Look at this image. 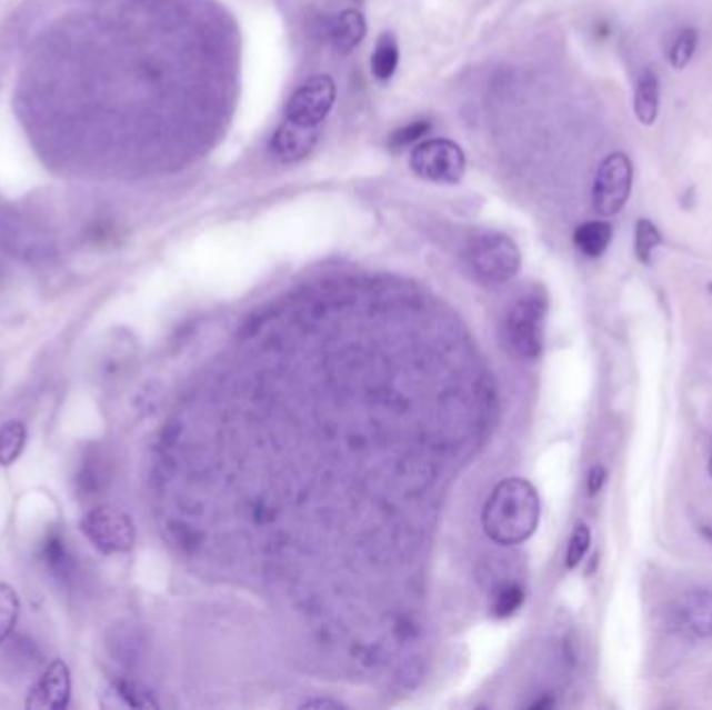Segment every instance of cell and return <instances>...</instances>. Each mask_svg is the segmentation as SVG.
Listing matches in <instances>:
<instances>
[{
	"label": "cell",
	"mask_w": 712,
	"mask_h": 710,
	"mask_svg": "<svg viewBox=\"0 0 712 710\" xmlns=\"http://www.w3.org/2000/svg\"><path fill=\"white\" fill-rule=\"evenodd\" d=\"M540 514V496L530 481L504 479L485 502L483 529L497 544H521L538 529Z\"/></svg>",
	"instance_id": "cell-1"
},
{
	"label": "cell",
	"mask_w": 712,
	"mask_h": 710,
	"mask_svg": "<svg viewBox=\"0 0 712 710\" xmlns=\"http://www.w3.org/2000/svg\"><path fill=\"white\" fill-rule=\"evenodd\" d=\"M467 259L478 280L488 286H500L513 280L521 267V252L504 233H483L469 247Z\"/></svg>",
	"instance_id": "cell-2"
},
{
	"label": "cell",
	"mask_w": 712,
	"mask_h": 710,
	"mask_svg": "<svg viewBox=\"0 0 712 710\" xmlns=\"http://www.w3.org/2000/svg\"><path fill=\"white\" fill-rule=\"evenodd\" d=\"M80 529L86 540L107 557L128 552L136 542L132 517L113 504H99L86 512L80 521Z\"/></svg>",
	"instance_id": "cell-3"
},
{
	"label": "cell",
	"mask_w": 712,
	"mask_h": 710,
	"mask_svg": "<svg viewBox=\"0 0 712 710\" xmlns=\"http://www.w3.org/2000/svg\"><path fill=\"white\" fill-rule=\"evenodd\" d=\"M633 186V166L625 152L609 154L598 167L592 186V207L600 217H614L628 204Z\"/></svg>",
	"instance_id": "cell-4"
},
{
	"label": "cell",
	"mask_w": 712,
	"mask_h": 710,
	"mask_svg": "<svg viewBox=\"0 0 712 710\" xmlns=\"http://www.w3.org/2000/svg\"><path fill=\"white\" fill-rule=\"evenodd\" d=\"M464 152L447 138H433L421 142L411 152V169L419 178L438 183H457L463 180Z\"/></svg>",
	"instance_id": "cell-5"
},
{
	"label": "cell",
	"mask_w": 712,
	"mask_h": 710,
	"mask_svg": "<svg viewBox=\"0 0 712 710\" xmlns=\"http://www.w3.org/2000/svg\"><path fill=\"white\" fill-rule=\"evenodd\" d=\"M546 304L538 297L521 298L507 319L509 344L521 359L535 361L544 347Z\"/></svg>",
	"instance_id": "cell-6"
},
{
	"label": "cell",
	"mask_w": 712,
	"mask_h": 710,
	"mask_svg": "<svg viewBox=\"0 0 712 710\" xmlns=\"http://www.w3.org/2000/svg\"><path fill=\"white\" fill-rule=\"evenodd\" d=\"M335 102V83L330 76H315L302 83L288 100V119L302 126H321L332 113Z\"/></svg>",
	"instance_id": "cell-7"
},
{
	"label": "cell",
	"mask_w": 712,
	"mask_h": 710,
	"mask_svg": "<svg viewBox=\"0 0 712 710\" xmlns=\"http://www.w3.org/2000/svg\"><path fill=\"white\" fill-rule=\"evenodd\" d=\"M71 700V671L66 661L54 659L33 683L26 707L30 710H66Z\"/></svg>",
	"instance_id": "cell-8"
},
{
	"label": "cell",
	"mask_w": 712,
	"mask_h": 710,
	"mask_svg": "<svg viewBox=\"0 0 712 710\" xmlns=\"http://www.w3.org/2000/svg\"><path fill=\"white\" fill-rule=\"evenodd\" d=\"M40 561L47 573L61 588H73L80 579V567L67 544L66 536L59 529H50L40 544Z\"/></svg>",
	"instance_id": "cell-9"
},
{
	"label": "cell",
	"mask_w": 712,
	"mask_h": 710,
	"mask_svg": "<svg viewBox=\"0 0 712 710\" xmlns=\"http://www.w3.org/2000/svg\"><path fill=\"white\" fill-rule=\"evenodd\" d=\"M104 644L109 650V657L123 667L126 671L138 669L147 659V636L144 631L133 623H117L107 631Z\"/></svg>",
	"instance_id": "cell-10"
},
{
	"label": "cell",
	"mask_w": 712,
	"mask_h": 710,
	"mask_svg": "<svg viewBox=\"0 0 712 710\" xmlns=\"http://www.w3.org/2000/svg\"><path fill=\"white\" fill-rule=\"evenodd\" d=\"M319 126H302L285 119L271 140V150L282 163H299L307 159L319 142Z\"/></svg>",
	"instance_id": "cell-11"
},
{
	"label": "cell",
	"mask_w": 712,
	"mask_h": 710,
	"mask_svg": "<svg viewBox=\"0 0 712 710\" xmlns=\"http://www.w3.org/2000/svg\"><path fill=\"white\" fill-rule=\"evenodd\" d=\"M111 481V464L100 448H88L76 471V492L83 498H92L107 490Z\"/></svg>",
	"instance_id": "cell-12"
},
{
	"label": "cell",
	"mask_w": 712,
	"mask_h": 710,
	"mask_svg": "<svg viewBox=\"0 0 712 710\" xmlns=\"http://www.w3.org/2000/svg\"><path fill=\"white\" fill-rule=\"evenodd\" d=\"M330 42L333 50L340 54H349L350 50L357 49L367 36V21L363 13L357 9H347L333 17L330 21Z\"/></svg>",
	"instance_id": "cell-13"
},
{
	"label": "cell",
	"mask_w": 712,
	"mask_h": 710,
	"mask_svg": "<svg viewBox=\"0 0 712 710\" xmlns=\"http://www.w3.org/2000/svg\"><path fill=\"white\" fill-rule=\"evenodd\" d=\"M680 623L698 638H712V592H692L681 600Z\"/></svg>",
	"instance_id": "cell-14"
},
{
	"label": "cell",
	"mask_w": 712,
	"mask_h": 710,
	"mask_svg": "<svg viewBox=\"0 0 712 710\" xmlns=\"http://www.w3.org/2000/svg\"><path fill=\"white\" fill-rule=\"evenodd\" d=\"M659 102H661V83L656 73L652 69H646L638 80L635 97H633V111L640 119V123L652 126L656 121L659 107H661Z\"/></svg>",
	"instance_id": "cell-15"
},
{
	"label": "cell",
	"mask_w": 712,
	"mask_h": 710,
	"mask_svg": "<svg viewBox=\"0 0 712 710\" xmlns=\"http://www.w3.org/2000/svg\"><path fill=\"white\" fill-rule=\"evenodd\" d=\"M613 240V226L609 221H588L573 233V242L590 259L602 257Z\"/></svg>",
	"instance_id": "cell-16"
},
{
	"label": "cell",
	"mask_w": 712,
	"mask_h": 710,
	"mask_svg": "<svg viewBox=\"0 0 712 710\" xmlns=\"http://www.w3.org/2000/svg\"><path fill=\"white\" fill-rule=\"evenodd\" d=\"M400 52L394 33H381L373 57H371V71L380 82H388L397 73Z\"/></svg>",
	"instance_id": "cell-17"
},
{
	"label": "cell",
	"mask_w": 712,
	"mask_h": 710,
	"mask_svg": "<svg viewBox=\"0 0 712 710\" xmlns=\"http://www.w3.org/2000/svg\"><path fill=\"white\" fill-rule=\"evenodd\" d=\"M28 442V430L21 421H7L0 428V464L11 467L21 457Z\"/></svg>",
	"instance_id": "cell-18"
},
{
	"label": "cell",
	"mask_w": 712,
	"mask_h": 710,
	"mask_svg": "<svg viewBox=\"0 0 712 710\" xmlns=\"http://www.w3.org/2000/svg\"><path fill=\"white\" fill-rule=\"evenodd\" d=\"M113 692L126 707H132V709H157L159 707L149 690L132 678H117L113 681Z\"/></svg>",
	"instance_id": "cell-19"
},
{
	"label": "cell",
	"mask_w": 712,
	"mask_h": 710,
	"mask_svg": "<svg viewBox=\"0 0 712 710\" xmlns=\"http://www.w3.org/2000/svg\"><path fill=\"white\" fill-rule=\"evenodd\" d=\"M19 619V598L17 592L7 586L0 583V646L4 644L11 636Z\"/></svg>",
	"instance_id": "cell-20"
},
{
	"label": "cell",
	"mask_w": 712,
	"mask_h": 710,
	"mask_svg": "<svg viewBox=\"0 0 712 710\" xmlns=\"http://www.w3.org/2000/svg\"><path fill=\"white\" fill-rule=\"evenodd\" d=\"M7 657L11 659L13 667L19 669V671H33V669L42 662V654H40L38 646H36L32 638H28V636L13 638Z\"/></svg>",
	"instance_id": "cell-21"
},
{
	"label": "cell",
	"mask_w": 712,
	"mask_h": 710,
	"mask_svg": "<svg viewBox=\"0 0 712 710\" xmlns=\"http://www.w3.org/2000/svg\"><path fill=\"white\" fill-rule=\"evenodd\" d=\"M661 242H663V238H661V232L656 230V226L648 219H640L638 228H635V257L640 259V263H650L652 252L661 247Z\"/></svg>",
	"instance_id": "cell-22"
},
{
	"label": "cell",
	"mask_w": 712,
	"mask_h": 710,
	"mask_svg": "<svg viewBox=\"0 0 712 710\" xmlns=\"http://www.w3.org/2000/svg\"><path fill=\"white\" fill-rule=\"evenodd\" d=\"M523 602H525V590L519 583H504L494 596L492 611L498 619H507V617H513L514 612L523 607Z\"/></svg>",
	"instance_id": "cell-23"
},
{
	"label": "cell",
	"mask_w": 712,
	"mask_h": 710,
	"mask_svg": "<svg viewBox=\"0 0 712 710\" xmlns=\"http://www.w3.org/2000/svg\"><path fill=\"white\" fill-rule=\"evenodd\" d=\"M590 544H592V533H590V528L585 523H580L578 528L573 529L571 533V540H569V546H566V569H575L580 567L581 561L585 559L588 550H590Z\"/></svg>",
	"instance_id": "cell-24"
},
{
	"label": "cell",
	"mask_w": 712,
	"mask_h": 710,
	"mask_svg": "<svg viewBox=\"0 0 712 710\" xmlns=\"http://www.w3.org/2000/svg\"><path fill=\"white\" fill-rule=\"evenodd\" d=\"M698 49V32L696 30H692V28H688V30H683V32L678 36V40L673 42V47H671V52H669V59H671V66L675 67V69H683V67L688 66L690 61H692V57H694V52H696Z\"/></svg>",
	"instance_id": "cell-25"
},
{
	"label": "cell",
	"mask_w": 712,
	"mask_h": 710,
	"mask_svg": "<svg viewBox=\"0 0 712 710\" xmlns=\"http://www.w3.org/2000/svg\"><path fill=\"white\" fill-rule=\"evenodd\" d=\"M430 130L431 123L428 119H417L413 123L402 126L400 130H397V132L390 136V147L397 150L407 149V147H411L414 142H419Z\"/></svg>",
	"instance_id": "cell-26"
},
{
	"label": "cell",
	"mask_w": 712,
	"mask_h": 710,
	"mask_svg": "<svg viewBox=\"0 0 712 710\" xmlns=\"http://www.w3.org/2000/svg\"><path fill=\"white\" fill-rule=\"evenodd\" d=\"M604 481H606V469L602 464H594L590 469V476H588V492H590V496H596L602 490Z\"/></svg>",
	"instance_id": "cell-27"
},
{
	"label": "cell",
	"mask_w": 712,
	"mask_h": 710,
	"mask_svg": "<svg viewBox=\"0 0 712 710\" xmlns=\"http://www.w3.org/2000/svg\"><path fill=\"white\" fill-rule=\"evenodd\" d=\"M344 704L340 702H333V700H307L302 702L300 709H342Z\"/></svg>",
	"instance_id": "cell-28"
},
{
	"label": "cell",
	"mask_w": 712,
	"mask_h": 710,
	"mask_svg": "<svg viewBox=\"0 0 712 710\" xmlns=\"http://www.w3.org/2000/svg\"><path fill=\"white\" fill-rule=\"evenodd\" d=\"M709 476H711L712 478V457H711V461H709Z\"/></svg>",
	"instance_id": "cell-29"
},
{
	"label": "cell",
	"mask_w": 712,
	"mask_h": 710,
	"mask_svg": "<svg viewBox=\"0 0 712 710\" xmlns=\"http://www.w3.org/2000/svg\"><path fill=\"white\" fill-rule=\"evenodd\" d=\"M709 288H711V292H712V283H711V286H709Z\"/></svg>",
	"instance_id": "cell-30"
}]
</instances>
